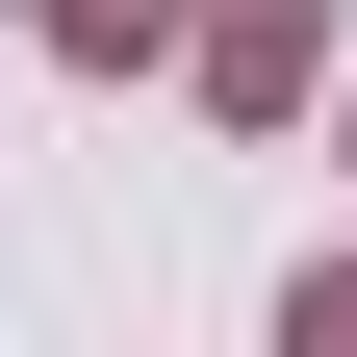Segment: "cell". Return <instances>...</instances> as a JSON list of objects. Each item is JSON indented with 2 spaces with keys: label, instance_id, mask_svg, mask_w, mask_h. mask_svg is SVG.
Masks as SVG:
<instances>
[{
  "label": "cell",
  "instance_id": "obj_1",
  "mask_svg": "<svg viewBox=\"0 0 357 357\" xmlns=\"http://www.w3.org/2000/svg\"><path fill=\"white\" fill-rule=\"evenodd\" d=\"M52 26H153V0H52Z\"/></svg>",
  "mask_w": 357,
  "mask_h": 357
}]
</instances>
